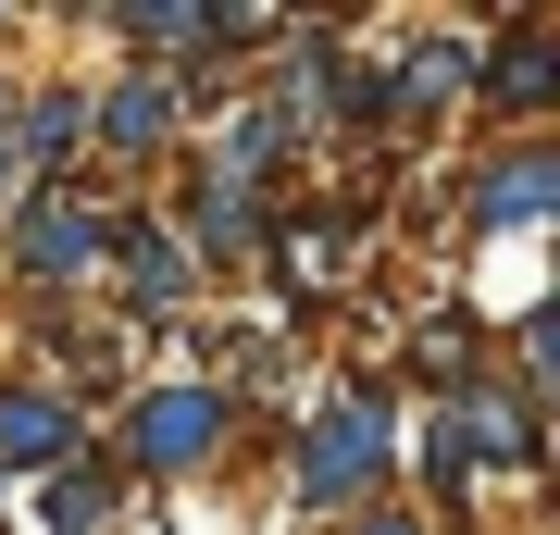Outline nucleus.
Instances as JSON below:
<instances>
[{
	"label": "nucleus",
	"instance_id": "nucleus-1",
	"mask_svg": "<svg viewBox=\"0 0 560 535\" xmlns=\"http://www.w3.org/2000/svg\"><path fill=\"white\" fill-rule=\"evenodd\" d=\"M386 461H399V411H386V386H349L300 437L287 486H300V511H386Z\"/></svg>",
	"mask_w": 560,
	"mask_h": 535
},
{
	"label": "nucleus",
	"instance_id": "nucleus-2",
	"mask_svg": "<svg viewBox=\"0 0 560 535\" xmlns=\"http://www.w3.org/2000/svg\"><path fill=\"white\" fill-rule=\"evenodd\" d=\"M237 437V398L175 374V386H138V411H125V474H212V449Z\"/></svg>",
	"mask_w": 560,
	"mask_h": 535
},
{
	"label": "nucleus",
	"instance_id": "nucleus-3",
	"mask_svg": "<svg viewBox=\"0 0 560 535\" xmlns=\"http://www.w3.org/2000/svg\"><path fill=\"white\" fill-rule=\"evenodd\" d=\"M101 237H113V199L50 187V199H13V237H0V261H13L25 287H88V275H101Z\"/></svg>",
	"mask_w": 560,
	"mask_h": 535
},
{
	"label": "nucleus",
	"instance_id": "nucleus-4",
	"mask_svg": "<svg viewBox=\"0 0 560 535\" xmlns=\"http://www.w3.org/2000/svg\"><path fill=\"white\" fill-rule=\"evenodd\" d=\"M175 125H187V88H175V75H150V62H125V75L88 100V150H101L113 175L162 162V150H175Z\"/></svg>",
	"mask_w": 560,
	"mask_h": 535
},
{
	"label": "nucleus",
	"instance_id": "nucleus-5",
	"mask_svg": "<svg viewBox=\"0 0 560 535\" xmlns=\"http://www.w3.org/2000/svg\"><path fill=\"white\" fill-rule=\"evenodd\" d=\"M75 162H88V88H25L13 100V187L25 199H50V187H75Z\"/></svg>",
	"mask_w": 560,
	"mask_h": 535
},
{
	"label": "nucleus",
	"instance_id": "nucleus-6",
	"mask_svg": "<svg viewBox=\"0 0 560 535\" xmlns=\"http://www.w3.org/2000/svg\"><path fill=\"white\" fill-rule=\"evenodd\" d=\"M75 461H88V411L62 386L13 374L0 386V474H75Z\"/></svg>",
	"mask_w": 560,
	"mask_h": 535
},
{
	"label": "nucleus",
	"instance_id": "nucleus-7",
	"mask_svg": "<svg viewBox=\"0 0 560 535\" xmlns=\"http://www.w3.org/2000/svg\"><path fill=\"white\" fill-rule=\"evenodd\" d=\"M101 261H125V299H138V312H187V299H200V261H187V237L162 212H113Z\"/></svg>",
	"mask_w": 560,
	"mask_h": 535
},
{
	"label": "nucleus",
	"instance_id": "nucleus-8",
	"mask_svg": "<svg viewBox=\"0 0 560 535\" xmlns=\"http://www.w3.org/2000/svg\"><path fill=\"white\" fill-rule=\"evenodd\" d=\"M560 199V162H548V138H511L499 162H486L474 187H460V224H536Z\"/></svg>",
	"mask_w": 560,
	"mask_h": 535
},
{
	"label": "nucleus",
	"instance_id": "nucleus-9",
	"mask_svg": "<svg viewBox=\"0 0 560 535\" xmlns=\"http://www.w3.org/2000/svg\"><path fill=\"white\" fill-rule=\"evenodd\" d=\"M474 88L499 100V113H523V125H536L548 100H560V38H548V25H511L499 50H474Z\"/></svg>",
	"mask_w": 560,
	"mask_h": 535
},
{
	"label": "nucleus",
	"instance_id": "nucleus-10",
	"mask_svg": "<svg viewBox=\"0 0 560 535\" xmlns=\"http://www.w3.org/2000/svg\"><path fill=\"white\" fill-rule=\"evenodd\" d=\"M474 50L486 38H411L399 62H386V88H399V125L436 113V100H474Z\"/></svg>",
	"mask_w": 560,
	"mask_h": 535
},
{
	"label": "nucleus",
	"instance_id": "nucleus-11",
	"mask_svg": "<svg viewBox=\"0 0 560 535\" xmlns=\"http://www.w3.org/2000/svg\"><path fill=\"white\" fill-rule=\"evenodd\" d=\"M175 237H187V261H249L261 249V199H237V187H187V224H175Z\"/></svg>",
	"mask_w": 560,
	"mask_h": 535
},
{
	"label": "nucleus",
	"instance_id": "nucleus-12",
	"mask_svg": "<svg viewBox=\"0 0 560 535\" xmlns=\"http://www.w3.org/2000/svg\"><path fill=\"white\" fill-rule=\"evenodd\" d=\"M50 535H113V461L101 449L75 474H50Z\"/></svg>",
	"mask_w": 560,
	"mask_h": 535
},
{
	"label": "nucleus",
	"instance_id": "nucleus-13",
	"mask_svg": "<svg viewBox=\"0 0 560 535\" xmlns=\"http://www.w3.org/2000/svg\"><path fill=\"white\" fill-rule=\"evenodd\" d=\"M349 535H436V523H423V511H361Z\"/></svg>",
	"mask_w": 560,
	"mask_h": 535
},
{
	"label": "nucleus",
	"instance_id": "nucleus-14",
	"mask_svg": "<svg viewBox=\"0 0 560 535\" xmlns=\"http://www.w3.org/2000/svg\"><path fill=\"white\" fill-rule=\"evenodd\" d=\"M0 125H13V75H0Z\"/></svg>",
	"mask_w": 560,
	"mask_h": 535
}]
</instances>
